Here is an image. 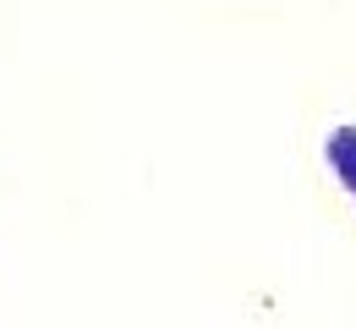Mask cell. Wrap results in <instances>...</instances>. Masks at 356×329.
Segmentation results:
<instances>
[{"label":"cell","mask_w":356,"mask_h":329,"mask_svg":"<svg viewBox=\"0 0 356 329\" xmlns=\"http://www.w3.org/2000/svg\"><path fill=\"white\" fill-rule=\"evenodd\" d=\"M329 159L340 165V176H346L351 192H356V132H334V138H329Z\"/></svg>","instance_id":"6da1fadb"}]
</instances>
